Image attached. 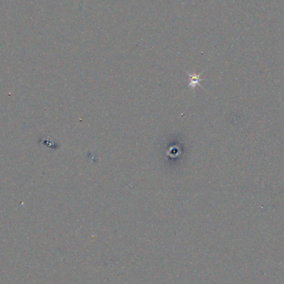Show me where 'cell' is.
<instances>
[{
    "label": "cell",
    "instance_id": "obj_1",
    "mask_svg": "<svg viewBox=\"0 0 284 284\" xmlns=\"http://www.w3.org/2000/svg\"><path fill=\"white\" fill-rule=\"evenodd\" d=\"M188 75H189L190 78V83H189V86L193 87V88H195V87L197 86H202V85L200 84V81H201L200 76L202 75V74L200 73L199 75H197V74H195V73L190 74L188 72Z\"/></svg>",
    "mask_w": 284,
    "mask_h": 284
}]
</instances>
